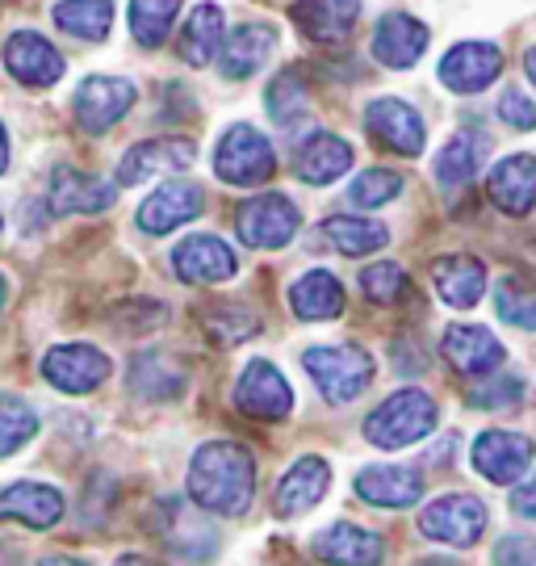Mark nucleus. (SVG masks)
Here are the masks:
<instances>
[{"label":"nucleus","mask_w":536,"mask_h":566,"mask_svg":"<svg viewBox=\"0 0 536 566\" xmlns=\"http://www.w3.org/2000/svg\"><path fill=\"white\" fill-rule=\"evenodd\" d=\"M256 491V465L248 449L210 441L189 462V500L214 516H243Z\"/></svg>","instance_id":"obj_1"},{"label":"nucleus","mask_w":536,"mask_h":566,"mask_svg":"<svg viewBox=\"0 0 536 566\" xmlns=\"http://www.w3.org/2000/svg\"><path fill=\"white\" fill-rule=\"evenodd\" d=\"M437 420H440L437 399L416 390V386H407V390H395L386 403H378L369 411L365 437L378 449H407L416 446V441H423L428 432H437Z\"/></svg>","instance_id":"obj_2"},{"label":"nucleus","mask_w":536,"mask_h":566,"mask_svg":"<svg viewBox=\"0 0 536 566\" xmlns=\"http://www.w3.org/2000/svg\"><path fill=\"white\" fill-rule=\"evenodd\" d=\"M302 369L311 374V382L323 390V399L332 403H353L365 395V386L374 382V357L357 344H336V348H306Z\"/></svg>","instance_id":"obj_3"},{"label":"nucleus","mask_w":536,"mask_h":566,"mask_svg":"<svg viewBox=\"0 0 536 566\" xmlns=\"http://www.w3.org/2000/svg\"><path fill=\"white\" fill-rule=\"evenodd\" d=\"M277 168V156H273V143L260 135L256 126L248 122H235L227 135L219 139V151H214V172H219L227 185L235 189H252V185H264Z\"/></svg>","instance_id":"obj_4"},{"label":"nucleus","mask_w":536,"mask_h":566,"mask_svg":"<svg viewBox=\"0 0 536 566\" xmlns=\"http://www.w3.org/2000/svg\"><path fill=\"white\" fill-rule=\"evenodd\" d=\"M486 521H491V512L477 495H440L437 504L419 512V533L432 542H444V546L465 549L486 533Z\"/></svg>","instance_id":"obj_5"},{"label":"nucleus","mask_w":536,"mask_h":566,"mask_svg":"<svg viewBox=\"0 0 536 566\" xmlns=\"http://www.w3.org/2000/svg\"><path fill=\"white\" fill-rule=\"evenodd\" d=\"M298 206L290 202L285 193H260V198H252V202H243L235 210L239 240L252 243V248H285L298 235Z\"/></svg>","instance_id":"obj_6"},{"label":"nucleus","mask_w":536,"mask_h":566,"mask_svg":"<svg viewBox=\"0 0 536 566\" xmlns=\"http://www.w3.org/2000/svg\"><path fill=\"white\" fill-rule=\"evenodd\" d=\"M42 378L63 395H88L109 378V357L93 344H60L42 357Z\"/></svg>","instance_id":"obj_7"},{"label":"nucleus","mask_w":536,"mask_h":566,"mask_svg":"<svg viewBox=\"0 0 536 566\" xmlns=\"http://www.w3.org/2000/svg\"><path fill=\"white\" fill-rule=\"evenodd\" d=\"M139 97V88L130 81H118V76H88V81L76 88V97H72V114L84 130H109L118 118H126V109L135 105Z\"/></svg>","instance_id":"obj_8"},{"label":"nucleus","mask_w":536,"mask_h":566,"mask_svg":"<svg viewBox=\"0 0 536 566\" xmlns=\"http://www.w3.org/2000/svg\"><path fill=\"white\" fill-rule=\"evenodd\" d=\"M533 465V441L507 432V428H491L474 441V470L495 486H512L524 479V470Z\"/></svg>","instance_id":"obj_9"},{"label":"nucleus","mask_w":536,"mask_h":566,"mask_svg":"<svg viewBox=\"0 0 536 566\" xmlns=\"http://www.w3.org/2000/svg\"><path fill=\"white\" fill-rule=\"evenodd\" d=\"M235 407L256 416V420H285L294 411V395H290V382L281 378L277 365L248 361V369L235 382Z\"/></svg>","instance_id":"obj_10"},{"label":"nucleus","mask_w":536,"mask_h":566,"mask_svg":"<svg viewBox=\"0 0 536 566\" xmlns=\"http://www.w3.org/2000/svg\"><path fill=\"white\" fill-rule=\"evenodd\" d=\"M365 130H369L386 151H395V156H419V151H423V139H428L423 118H419L407 102H398V97L369 102V109H365Z\"/></svg>","instance_id":"obj_11"},{"label":"nucleus","mask_w":536,"mask_h":566,"mask_svg":"<svg viewBox=\"0 0 536 566\" xmlns=\"http://www.w3.org/2000/svg\"><path fill=\"white\" fill-rule=\"evenodd\" d=\"M503 72V51L495 42H458L440 60V84L453 93H482L486 84L498 81Z\"/></svg>","instance_id":"obj_12"},{"label":"nucleus","mask_w":536,"mask_h":566,"mask_svg":"<svg viewBox=\"0 0 536 566\" xmlns=\"http://www.w3.org/2000/svg\"><path fill=\"white\" fill-rule=\"evenodd\" d=\"M4 67L9 76L30 88H51L63 76V55L34 30H18L4 42Z\"/></svg>","instance_id":"obj_13"},{"label":"nucleus","mask_w":536,"mask_h":566,"mask_svg":"<svg viewBox=\"0 0 536 566\" xmlns=\"http://www.w3.org/2000/svg\"><path fill=\"white\" fill-rule=\"evenodd\" d=\"M198 160V147L193 139H151L130 147L118 164V185H143L164 172H185Z\"/></svg>","instance_id":"obj_14"},{"label":"nucleus","mask_w":536,"mask_h":566,"mask_svg":"<svg viewBox=\"0 0 536 566\" xmlns=\"http://www.w3.org/2000/svg\"><path fill=\"white\" fill-rule=\"evenodd\" d=\"M277 51V30L264 25V21H248V25H235V34L222 39L219 51V67L227 81H248L256 76L264 63L273 60Z\"/></svg>","instance_id":"obj_15"},{"label":"nucleus","mask_w":536,"mask_h":566,"mask_svg":"<svg viewBox=\"0 0 536 566\" xmlns=\"http://www.w3.org/2000/svg\"><path fill=\"white\" fill-rule=\"evenodd\" d=\"M201 206H206V193H201L198 185H189V181L159 185L156 193L139 206V219H135V223H139L147 235H168V231L185 227L189 219H198Z\"/></svg>","instance_id":"obj_16"},{"label":"nucleus","mask_w":536,"mask_h":566,"mask_svg":"<svg viewBox=\"0 0 536 566\" xmlns=\"http://www.w3.org/2000/svg\"><path fill=\"white\" fill-rule=\"evenodd\" d=\"M172 269H177L180 282L206 285V282H227V277H235L239 261L219 235H189L185 243H177Z\"/></svg>","instance_id":"obj_17"},{"label":"nucleus","mask_w":536,"mask_h":566,"mask_svg":"<svg viewBox=\"0 0 536 566\" xmlns=\"http://www.w3.org/2000/svg\"><path fill=\"white\" fill-rule=\"evenodd\" d=\"M311 549H315L323 563H336V566H378L381 554H386V542H381L378 533L353 525V521H336V525H327L323 533H315Z\"/></svg>","instance_id":"obj_18"},{"label":"nucleus","mask_w":536,"mask_h":566,"mask_svg":"<svg viewBox=\"0 0 536 566\" xmlns=\"http://www.w3.org/2000/svg\"><path fill=\"white\" fill-rule=\"evenodd\" d=\"M428 51V25L416 21L411 13H386L374 30V60L386 63V67H416Z\"/></svg>","instance_id":"obj_19"},{"label":"nucleus","mask_w":536,"mask_h":566,"mask_svg":"<svg viewBox=\"0 0 536 566\" xmlns=\"http://www.w3.org/2000/svg\"><path fill=\"white\" fill-rule=\"evenodd\" d=\"M357 495L374 507H411L423 495V474L416 465H365L357 474Z\"/></svg>","instance_id":"obj_20"},{"label":"nucleus","mask_w":536,"mask_h":566,"mask_svg":"<svg viewBox=\"0 0 536 566\" xmlns=\"http://www.w3.org/2000/svg\"><path fill=\"white\" fill-rule=\"evenodd\" d=\"M486 193H491V202L503 214L524 219L536 206V156H507V160H498L495 172L486 177Z\"/></svg>","instance_id":"obj_21"},{"label":"nucleus","mask_w":536,"mask_h":566,"mask_svg":"<svg viewBox=\"0 0 536 566\" xmlns=\"http://www.w3.org/2000/svg\"><path fill=\"white\" fill-rule=\"evenodd\" d=\"M159 516H164L159 533H164L168 549H177L185 558H210V554H214L219 533L210 528V521H206L201 512H193V507L185 504V500H164V504H159Z\"/></svg>","instance_id":"obj_22"},{"label":"nucleus","mask_w":536,"mask_h":566,"mask_svg":"<svg viewBox=\"0 0 536 566\" xmlns=\"http://www.w3.org/2000/svg\"><path fill=\"white\" fill-rule=\"evenodd\" d=\"M444 361L453 365L458 374H491L503 365V344L477 324H453L440 340Z\"/></svg>","instance_id":"obj_23"},{"label":"nucleus","mask_w":536,"mask_h":566,"mask_svg":"<svg viewBox=\"0 0 536 566\" xmlns=\"http://www.w3.org/2000/svg\"><path fill=\"white\" fill-rule=\"evenodd\" d=\"M63 516V495L46 483L0 486V521H21L30 528H51Z\"/></svg>","instance_id":"obj_24"},{"label":"nucleus","mask_w":536,"mask_h":566,"mask_svg":"<svg viewBox=\"0 0 536 566\" xmlns=\"http://www.w3.org/2000/svg\"><path fill=\"white\" fill-rule=\"evenodd\" d=\"M114 206V185L88 177L80 168H60L51 177V210L55 214H101Z\"/></svg>","instance_id":"obj_25"},{"label":"nucleus","mask_w":536,"mask_h":566,"mask_svg":"<svg viewBox=\"0 0 536 566\" xmlns=\"http://www.w3.org/2000/svg\"><path fill=\"white\" fill-rule=\"evenodd\" d=\"M327 486H332V465L323 458H298L277 486V516L290 521V516L311 512L327 495Z\"/></svg>","instance_id":"obj_26"},{"label":"nucleus","mask_w":536,"mask_h":566,"mask_svg":"<svg viewBox=\"0 0 536 566\" xmlns=\"http://www.w3.org/2000/svg\"><path fill=\"white\" fill-rule=\"evenodd\" d=\"M357 0H298L294 4V21L311 42H344L357 30Z\"/></svg>","instance_id":"obj_27"},{"label":"nucleus","mask_w":536,"mask_h":566,"mask_svg":"<svg viewBox=\"0 0 536 566\" xmlns=\"http://www.w3.org/2000/svg\"><path fill=\"white\" fill-rule=\"evenodd\" d=\"M432 282L444 303L465 311V306L482 303V294H486V264L477 256H440L432 264Z\"/></svg>","instance_id":"obj_28"},{"label":"nucleus","mask_w":536,"mask_h":566,"mask_svg":"<svg viewBox=\"0 0 536 566\" xmlns=\"http://www.w3.org/2000/svg\"><path fill=\"white\" fill-rule=\"evenodd\" d=\"M290 306L306 324H327L344 311V285L332 273L311 269V273H302L298 282L290 285Z\"/></svg>","instance_id":"obj_29"},{"label":"nucleus","mask_w":536,"mask_h":566,"mask_svg":"<svg viewBox=\"0 0 536 566\" xmlns=\"http://www.w3.org/2000/svg\"><path fill=\"white\" fill-rule=\"evenodd\" d=\"M353 168V147L327 130H318L302 143L298 151V177L306 185H332L336 177H344Z\"/></svg>","instance_id":"obj_30"},{"label":"nucleus","mask_w":536,"mask_h":566,"mask_svg":"<svg viewBox=\"0 0 536 566\" xmlns=\"http://www.w3.org/2000/svg\"><path fill=\"white\" fill-rule=\"evenodd\" d=\"M222 39H227L222 9L219 4H198L185 21V30H180V60L193 63V67H206L222 51Z\"/></svg>","instance_id":"obj_31"},{"label":"nucleus","mask_w":536,"mask_h":566,"mask_svg":"<svg viewBox=\"0 0 536 566\" xmlns=\"http://www.w3.org/2000/svg\"><path fill=\"white\" fill-rule=\"evenodd\" d=\"M486 160V139L474 135V130H458L453 139L440 147L437 156V181L449 185V189H461L477 177V168Z\"/></svg>","instance_id":"obj_32"},{"label":"nucleus","mask_w":536,"mask_h":566,"mask_svg":"<svg viewBox=\"0 0 536 566\" xmlns=\"http://www.w3.org/2000/svg\"><path fill=\"white\" fill-rule=\"evenodd\" d=\"M323 240L332 243L344 256H369L390 243V231L378 219H353V214H336L323 223Z\"/></svg>","instance_id":"obj_33"},{"label":"nucleus","mask_w":536,"mask_h":566,"mask_svg":"<svg viewBox=\"0 0 536 566\" xmlns=\"http://www.w3.org/2000/svg\"><path fill=\"white\" fill-rule=\"evenodd\" d=\"M130 386L139 395H147V399H172V395H180V386H185V369L168 353H139L130 361Z\"/></svg>","instance_id":"obj_34"},{"label":"nucleus","mask_w":536,"mask_h":566,"mask_svg":"<svg viewBox=\"0 0 536 566\" xmlns=\"http://www.w3.org/2000/svg\"><path fill=\"white\" fill-rule=\"evenodd\" d=\"M55 25L84 42H101L114 25V0H63L55 9Z\"/></svg>","instance_id":"obj_35"},{"label":"nucleus","mask_w":536,"mask_h":566,"mask_svg":"<svg viewBox=\"0 0 536 566\" xmlns=\"http://www.w3.org/2000/svg\"><path fill=\"white\" fill-rule=\"evenodd\" d=\"M177 13H180V0H130V34H135L139 46L156 51L168 39Z\"/></svg>","instance_id":"obj_36"},{"label":"nucleus","mask_w":536,"mask_h":566,"mask_svg":"<svg viewBox=\"0 0 536 566\" xmlns=\"http://www.w3.org/2000/svg\"><path fill=\"white\" fill-rule=\"evenodd\" d=\"M39 432V411L21 395H0V458L18 453Z\"/></svg>","instance_id":"obj_37"},{"label":"nucleus","mask_w":536,"mask_h":566,"mask_svg":"<svg viewBox=\"0 0 536 566\" xmlns=\"http://www.w3.org/2000/svg\"><path fill=\"white\" fill-rule=\"evenodd\" d=\"M495 311L498 319H507L512 327H536V285H524L516 277L495 285Z\"/></svg>","instance_id":"obj_38"},{"label":"nucleus","mask_w":536,"mask_h":566,"mask_svg":"<svg viewBox=\"0 0 536 566\" xmlns=\"http://www.w3.org/2000/svg\"><path fill=\"white\" fill-rule=\"evenodd\" d=\"M360 290H365V298H369V303L395 306L398 298L407 294V273H402L395 261L369 264V269L360 273Z\"/></svg>","instance_id":"obj_39"},{"label":"nucleus","mask_w":536,"mask_h":566,"mask_svg":"<svg viewBox=\"0 0 536 566\" xmlns=\"http://www.w3.org/2000/svg\"><path fill=\"white\" fill-rule=\"evenodd\" d=\"M201 324H206V332H210V336H214L219 344H239V340H248V336L256 332V319H252V311H243V306H235V303L210 306Z\"/></svg>","instance_id":"obj_40"},{"label":"nucleus","mask_w":536,"mask_h":566,"mask_svg":"<svg viewBox=\"0 0 536 566\" xmlns=\"http://www.w3.org/2000/svg\"><path fill=\"white\" fill-rule=\"evenodd\" d=\"M264 102H269V114H273V122L290 126V122H294L302 109H306V88H302L298 72H281L277 81L269 84Z\"/></svg>","instance_id":"obj_41"},{"label":"nucleus","mask_w":536,"mask_h":566,"mask_svg":"<svg viewBox=\"0 0 536 566\" xmlns=\"http://www.w3.org/2000/svg\"><path fill=\"white\" fill-rule=\"evenodd\" d=\"M348 193H353L357 206H386L402 193V177L390 172V168H369V172H360L357 181H353Z\"/></svg>","instance_id":"obj_42"},{"label":"nucleus","mask_w":536,"mask_h":566,"mask_svg":"<svg viewBox=\"0 0 536 566\" xmlns=\"http://www.w3.org/2000/svg\"><path fill=\"white\" fill-rule=\"evenodd\" d=\"M519 395H524V382H519V378H486V382L470 386V403L486 407V411L512 407Z\"/></svg>","instance_id":"obj_43"},{"label":"nucleus","mask_w":536,"mask_h":566,"mask_svg":"<svg viewBox=\"0 0 536 566\" xmlns=\"http://www.w3.org/2000/svg\"><path fill=\"white\" fill-rule=\"evenodd\" d=\"M495 566H536V537L507 533L495 546Z\"/></svg>","instance_id":"obj_44"},{"label":"nucleus","mask_w":536,"mask_h":566,"mask_svg":"<svg viewBox=\"0 0 536 566\" xmlns=\"http://www.w3.org/2000/svg\"><path fill=\"white\" fill-rule=\"evenodd\" d=\"M498 118L507 122V126H519V130H536V105L519 88H507L498 97Z\"/></svg>","instance_id":"obj_45"},{"label":"nucleus","mask_w":536,"mask_h":566,"mask_svg":"<svg viewBox=\"0 0 536 566\" xmlns=\"http://www.w3.org/2000/svg\"><path fill=\"white\" fill-rule=\"evenodd\" d=\"M512 512L524 516V521H536V474L528 479V483H519L516 491H512Z\"/></svg>","instance_id":"obj_46"},{"label":"nucleus","mask_w":536,"mask_h":566,"mask_svg":"<svg viewBox=\"0 0 536 566\" xmlns=\"http://www.w3.org/2000/svg\"><path fill=\"white\" fill-rule=\"evenodd\" d=\"M118 566H164V563H156V558H147V554H122Z\"/></svg>","instance_id":"obj_47"},{"label":"nucleus","mask_w":536,"mask_h":566,"mask_svg":"<svg viewBox=\"0 0 536 566\" xmlns=\"http://www.w3.org/2000/svg\"><path fill=\"white\" fill-rule=\"evenodd\" d=\"M39 566H88V563H80V558H67V554H51V558H42Z\"/></svg>","instance_id":"obj_48"},{"label":"nucleus","mask_w":536,"mask_h":566,"mask_svg":"<svg viewBox=\"0 0 536 566\" xmlns=\"http://www.w3.org/2000/svg\"><path fill=\"white\" fill-rule=\"evenodd\" d=\"M9 168V135H4V122H0V172Z\"/></svg>","instance_id":"obj_49"},{"label":"nucleus","mask_w":536,"mask_h":566,"mask_svg":"<svg viewBox=\"0 0 536 566\" xmlns=\"http://www.w3.org/2000/svg\"><path fill=\"white\" fill-rule=\"evenodd\" d=\"M524 72H528V81L536 84V46L528 51V55H524Z\"/></svg>","instance_id":"obj_50"},{"label":"nucleus","mask_w":536,"mask_h":566,"mask_svg":"<svg viewBox=\"0 0 536 566\" xmlns=\"http://www.w3.org/2000/svg\"><path fill=\"white\" fill-rule=\"evenodd\" d=\"M416 566H461V563H453V558H423V563H416Z\"/></svg>","instance_id":"obj_51"},{"label":"nucleus","mask_w":536,"mask_h":566,"mask_svg":"<svg viewBox=\"0 0 536 566\" xmlns=\"http://www.w3.org/2000/svg\"><path fill=\"white\" fill-rule=\"evenodd\" d=\"M4 303H9V282L0 277V311H4Z\"/></svg>","instance_id":"obj_52"}]
</instances>
